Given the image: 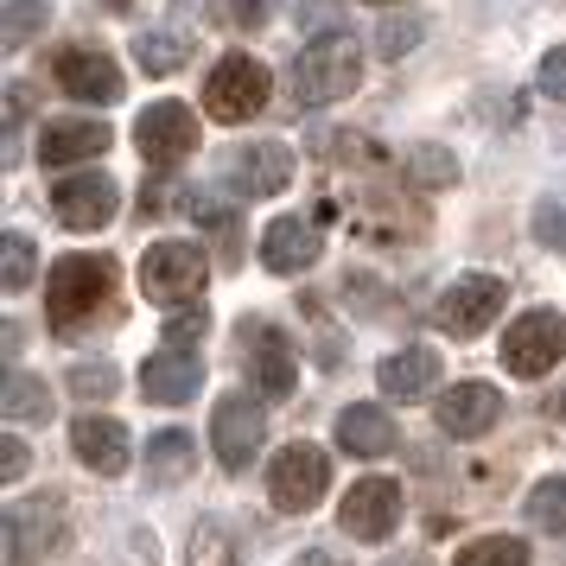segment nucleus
<instances>
[{
    "label": "nucleus",
    "mask_w": 566,
    "mask_h": 566,
    "mask_svg": "<svg viewBox=\"0 0 566 566\" xmlns=\"http://www.w3.org/2000/svg\"><path fill=\"white\" fill-rule=\"evenodd\" d=\"M108 306H115V261L108 255H64L45 274V318H52V332L77 337Z\"/></svg>",
    "instance_id": "f257e3e1"
},
{
    "label": "nucleus",
    "mask_w": 566,
    "mask_h": 566,
    "mask_svg": "<svg viewBox=\"0 0 566 566\" xmlns=\"http://www.w3.org/2000/svg\"><path fill=\"white\" fill-rule=\"evenodd\" d=\"M357 71H363L357 39H350V32H318L312 45H300L293 71H286V103L325 108V103H337V96L357 90Z\"/></svg>",
    "instance_id": "f03ea898"
},
{
    "label": "nucleus",
    "mask_w": 566,
    "mask_h": 566,
    "mask_svg": "<svg viewBox=\"0 0 566 566\" xmlns=\"http://www.w3.org/2000/svg\"><path fill=\"white\" fill-rule=\"evenodd\" d=\"M268 90H274L268 64L249 57V52H230L217 71H210V83H205V115H210V122H223V128H242L249 115L268 108Z\"/></svg>",
    "instance_id": "7ed1b4c3"
},
{
    "label": "nucleus",
    "mask_w": 566,
    "mask_h": 566,
    "mask_svg": "<svg viewBox=\"0 0 566 566\" xmlns=\"http://www.w3.org/2000/svg\"><path fill=\"white\" fill-rule=\"evenodd\" d=\"M235 350H242V369L255 376V388L268 401H286L293 395V382H300V350H293V337L274 318H242L235 325Z\"/></svg>",
    "instance_id": "20e7f679"
},
{
    "label": "nucleus",
    "mask_w": 566,
    "mask_h": 566,
    "mask_svg": "<svg viewBox=\"0 0 566 566\" xmlns=\"http://www.w3.org/2000/svg\"><path fill=\"white\" fill-rule=\"evenodd\" d=\"M210 281V261L198 242H154L147 255H140V286H147V300L166 312L191 306Z\"/></svg>",
    "instance_id": "39448f33"
},
{
    "label": "nucleus",
    "mask_w": 566,
    "mask_h": 566,
    "mask_svg": "<svg viewBox=\"0 0 566 566\" xmlns=\"http://www.w3.org/2000/svg\"><path fill=\"white\" fill-rule=\"evenodd\" d=\"M325 490H332V459L318 446H306V439H293L281 459H274V471H268V496L286 515H306Z\"/></svg>",
    "instance_id": "423d86ee"
},
{
    "label": "nucleus",
    "mask_w": 566,
    "mask_h": 566,
    "mask_svg": "<svg viewBox=\"0 0 566 566\" xmlns=\"http://www.w3.org/2000/svg\"><path fill=\"white\" fill-rule=\"evenodd\" d=\"M134 147L154 172H172L191 147H198V115L185 103H147L140 122H134Z\"/></svg>",
    "instance_id": "0eeeda50"
},
{
    "label": "nucleus",
    "mask_w": 566,
    "mask_h": 566,
    "mask_svg": "<svg viewBox=\"0 0 566 566\" xmlns=\"http://www.w3.org/2000/svg\"><path fill=\"white\" fill-rule=\"evenodd\" d=\"M566 357V318L560 312H522L503 332V369L510 376H547Z\"/></svg>",
    "instance_id": "6e6552de"
},
{
    "label": "nucleus",
    "mask_w": 566,
    "mask_h": 566,
    "mask_svg": "<svg viewBox=\"0 0 566 566\" xmlns=\"http://www.w3.org/2000/svg\"><path fill=\"white\" fill-rule=\"evenodd\" d=\"M64 503L57 496H32V503H13L7 510V560L13 566H39L45 554L64 547Z\"/></svg>",
    "instance_id": "1a4fd4ad"
},
{
    "label": "nucleus",
    "mask_w": 566,
    "mask_h": 566,
    "mask_svg": "<svg viewBox=\"0 0 566 566\" xmlns=\"http://www.w3.org/2000/svg\"><path fill=\"white\" fill-rule=\"evenodd\" d=\"M503 300H510V293H503L496 274H459V281L439 293L433 325H439V332H452V337H478L490 318L503 312Z\"/></svg>",
    "instance_id": "9d476101"
},
{
    "label": "nucleus",
    "mask_w": 566,
    "mask_h": 566,
    "mask_svg": "<svg viewBox=\"0 0 566 566\" xmlns=\"http://www.w3.org/2000/svg\"><path fill=\"white\" fill-rule=\"evenodd\" d=\"M268 439V413H261L255 395H223L217 413H210V446H217V464L223 471H242V464L261 452Z\"/></svg>",
    "instance_id": "9b49d317"
},
{
    "label": "nucleus",
    "mask_w": 566,
    "mask_h": 566,
    "mask_svg": "<svg viewBox=\"0 0 566 566\" xmlns=\"http://www.w3.org/2000/svg\"><path fill=\"white\" fill-rule=\"evenodd\" d=\"M52 210L64 230H103V223H115V210H122V185L108 179V172H77V179H64L52 191Z\"/></svg>",
    "instance_id": "f8f14e48"
},
{
    "label": "nucleus",
    "mask_w": 566,
    "mask_h": 566,
    "mask_svg": "<svg viewBox=\"0 0 566 566\" xmlns=\"http://www.w3.org/2000/svg\"><path fill=\"white\" fill-rule=\"evenodd\" d=\"M337 522H344L350 541H388L395 522H401V484H395V478H363V484H350Z\"/></svg>",
    "instance_id": "ddd939ff"
},
{
    "label": "nucleus",
    "mask_w": 566,
    "mask_h": 566,
    "mask_svg": "<svg viewBox=\"0 0 566 566\" xmlns=\"http://www.w3.org/2000/svg\"><path fill=\"white\" fill-rule=\"evenodd\" d=\"M52 77L64 96H77V103H122V71H115V57L96 52V45H71V52H57Z\"/></svg>",
    "instance_id": "4468645a"
},
{
    "label": "nucleus",
    "mask_w": 566,
    "mask_h": 566,
    "mask_svg": "<svg viewBox=\"0 0 566 566\" xmlns=\"http://www.w3.org/2000/svg\"><path fill=\"white\" fill-rule=\"evenodd\" d=\"M71 446H77V459L96 471V478H122L134 459V439L122 420H108V413H77L71 420Z\"/></svg>",
    "instance_id": "2eb2a0df"
},
{
    "label": "nucleus",
    "mask_w": 566,
    "mask_h": 566,
    "mask_svg": "<svg viewBox=\"0 0 566 566\" xmlns=\"http://www.w3.org/2000/svg\"><path fill=\"white\" fill-rule=\"evenodd\" d=\"M230 185L242 198H274V191L293 185V154L281 140H249V147L230 154Z\"/></svg>",
    "instance_id": "dca6fc26"
},
{
    "label": "nucleus",
    "mask_w": 566,
    "mask_h": 566,
    "mask_svg": "<svg viewBox=\"0 0 566 566\" xmlns=\"http://www.w3.org/2000/svg\"><path fill=\"white\" fill-rule=\"evenodd\" d=\"M496 420H503V395L490 382H459L439 395V427L452 439H484Z\"/></svg>",
    "instance_id": "f3484780"
},
{
    "label": "nucleus",
    "mask_w": 566,
    "mask_h": 566,
    "mask_svg": "<svg viewBox=\"0 0 566 566\" xmlns=\"http://www.w3.org/2000/svg\"><path fill=\"white\" fill-rule=\"evenodd\" d=\"M198 382H205V357L198 350H172V344L159 357H147V369H140V388H147V401H159V408L191 401Z\"/></svg>",
    "instance_id": "a211bd4d"
},
{
    "label": "nucleus",
    "mask_w": 566,
    "mask_h": 566,
    "mask_svg": "<svg viewBox=\"0 0 566 566\" xmlns=\"http://www.w3.org/2000/svg\"><path fill=\"white\" fill-rule=\"evenodd\" d=\"M318 223L306 217H274L268 230H261V261L274 268V274H306L312 261H318Z\"/></svg>",
    "instance_id": "6ab92c4d"
},
{
    "label": "nucleus",
    "mask_w": 566,
    "mask_h": 566,
    "mask_svg": "<svg viewBox=\"0 0 566 566\" xmlns=\"http://www.w3.org/2000/svg\"><path fill=\"white\" fill-rule=\"evenodd\" d=\"M337 446H344L350 459H388V452H395V420H388V408L350 401V408L337 413Z\"/></svg>",
    "instance_id": "aec40b11"
},
{
    "label": "nucleus",
    "mask_w": 566,
    "mask_h": 566,
    "mask_svg": "<svg viewBox=\"0 0 566 566\" xmlns=\"http://www.w3.org/2000/svg\"><path fill=\"white\" fill-rule=\"evenodd\" d=\"M108 140H115V134H108L103 122H45L39 159H45V166H77V159L108 154Z\"/></svg>",
    "instance_id": "412c9836"
},
{
    "label": "nucleus",
    "mask_w": 566,
    "mask_h": 566,
    "mask_svg": "<svg viewBox=\"0 0 566 566\" xmlns=\"http://www.w3.org/2000/svg\"><path fill=\"white\" fill-rule=\"evenodd\" d=\"M376 382H382V395H395V401H413V395H427V388L439 382V357L427 350V344H408V350L382 357Z\"/></svg>",
    "instance_id": "4be33fe9"
},
{
    "label": "nucleus",
    "mask_w": 566,
    "mask_h": 566,
    "mask_svg": "<svg viewBox=\"0 0 566 566\" xmlns=\"http://www.w3.org/2000/svg\"><path fill=\"white\" fill-rule=\"evenodd\" d=\"M191 464H198V446H191V433H154L147 439V478L154 484H185L191 478Z\"/></svg>",
    "instance_id": "5701e85b"
},
{
    "label": "nucleus",
    "mask_w": 566,
    "mask_h": 566,
    "mask_svg": "<svg viewBox=\"0 0 566 566\" xmlns=\"http://www.w3.org/2000/svg\"><path fill=\"white\" fill-rule=\"evenodd\" d=\"M401 172H408L420 191H446V185H459V159L446 154V147H433V140H420V147H408Z\"/></svg>",
    "instance_id": "b1692460"
},
{
    "label": "nucleus",
    "mask_w": 566,
    "mask_h": 566,
    "mask_svg": "<svg viewBox=\"0 0 566 566\" xmlns=\"http://www.w3.org/2000/svg\"><path fill=\"white\" fill-rule=\"evenodd\" d=\"M528 522H535L541 535L566 541V478H541V484L528 490Z\"/></svg>",
    "instance_id": "393cba45"
},
{
    "label": "nucleus",
    "mask_w": 566,
    "mask_h": 566,
    "mask_svg": "<svg viewBox=\"0 0 566 566\" xmlns=\"http://www.w3.org/2000/svg\"><path fill=\"white\" fill-rule=\"evenodd\" d=\"M7 420H52V388L39 376H7Z\"/></svg>",
    "instance_id": "a878e982"
},
{
    "label": "nucleus",
    "mask_w": 566,
    "mask_h": 566,
    "mask_svg": "<svg viewBox=\"0 0 566 566\" xmlns=\"http://www.w3.org/2000/svg\"><path fill=\"white\" fill-rule=\"evenodd\" d=\"M134 57H140L147 77H172L185 64V39L179 32H147V39H134Z\"/></svg>",
    "instance_id": "bb28decb"
},
{
    "label": "nucleus",
    "mask_w": 566,
    "mask_h": 566,
    "mask_svg": "<svg viewBox=\"0 0 566 566\" xmlns=\"http://www.w3.org/2000/svg\"><path fill=\"white\" fill-rule=\"evenodd\" d=\"M459 566H528V541L522 535H484L459 554Z\"/></svg>",
    "instance_id": "cd10ccee"
},
{
    "label": "nucleus",
    "mask_w": 566,
    "mask_h": 566,
    "mask_svg": "<svg viewBox=\"0 0 566 566\" xmlns=\"http://www.w3.org/2000/svg\"><path fill=\"white\" fill-rule=\"evenodd\" d=\"M52 20V7L45 0H7V27H0V45L7 52H20V45H32V32Z\"/></svg>",
    "instance_id": "c85d7f7f"
},
{
    "label": "nucleus",
    "mask_w": 566,
    "mask_h": 566,
    "mask_svg": "<svg viewBox=\"0 0 566 566\" xmlns=\"http://www.w3.org/2000/svg\"><path fill=\"white\" fill-rule=\"evenodd\" d=\"M191 566H235V535L223 522H198L191 528Z\"/></svg>",
    "instance_id": "c756f323"
},
{
    "label": "nucleus",
    "mask_w": 566,
    "mask_h": 566,
    "mask_svg": "<svg viewBox=\"0 0 566 566\" xmlns=\"http://www.w3.org/2000/svg\"><path fill=\"white\" fill-rule=\"evenodd\" d=\"M420 45V20L413 13H388L382 27H376V57H401Z\"/></svg>",
    "instance_id": "7c9ffc66"
},
{
    "label": "nucleus",
    "mask_w": 566,
    "mask_h": 566,
    "mask_svg": "<svg viewBox=\"0 0 566 566\" xmlns=\"http://www.w3.org/2000/svg\"><path fill=\"white\" fill-rule=\"evenodd\" d=\"M205 332H210V312H205V306L166 312V344H172V350H191V344H198Z\"/></svg>",
    "instance_id": "2f4dec72"
},
{
    "label": "nucleus",
    "mask_w": 566,
    "mask_h": 566,
    "mask_svg": "<svg viewBox=\"0 0 566 566\" xmlns=\"http://www.w3.org/2000/svg\"><path fill=\"white\" fill-rule=\"evenodd\" d=\"M0 249H7V274H0V281H7V293H27V281H32V235L13 230Z\"/></svg>",
    "instance_id": "473e14b6"
},
{
    "label": "nucleus",
    "mask_w": 566,
    "mask_h": 566,
    "mask_svg": "<svg viewBox=\"0 0 566 566\" xmlns=\"http://www.w3.org/2000/svg\"><path fill=\"white\" fill-rule=\"evenodd\" d=\"M71 388H77L83 401H108V395H115V369H108V363H77V369H71Z\"/></svg>",
    "instance_id": "72a5a7b5"
},
{
    "label": "nucleus",
    "mask_w": 566,
    "mask_h": 566,
    "mask_svg": "<svg viewBox=\"0 0 566 566\" xmlns=\"http://www.w3.org/2000/svg\"><path fill=\"white\" fill-rule=\"evenodd\" d=\"M166 210H191V198H185V185L154 179L147 191H140V217H166Z\"/></svg>",
    "instance_id": "f704fd0d"
},
{
    "label": "nucleus",
    "mask_w": 566,
    "mask_h": 566,
    "mask_svg": "<svg viewBox=\"0 0 566 566\" xmlns=\"http://www.w3.org/2000/svg\"><path fill=\"white\" fill-rule=\"evenodd\" d=\"M535 235L547 242V249H560L566 255V210L560 205H535Z\"/></svg>",
    "instance_id": "c9c22d12"
},
{
    "label": "nucleus",
    "mask_w": 566,
    "mask_h": 566,
    "mask_svg": "<svg viewBox=\"0 0 566 566\" xmlns=\"http://www.w3.org/2000/svg\"><path fill=\"white\" fill-rule=\"evenodd\" d=\"M541 96L566 103V45H554V52L541 57Z\"/></svg>",
    "instance_id": "e433bc0d"
},
{
    "label": "nucleus",
    "mask_w": 566,
    "mask_h": 566,
    "mask_svg": "<svg viewBox=\"0 0 566 566\" xmlns=\"http://www.w3.org/2000/svg\"><path fill=\"white\" fill-rule=\"evenodd\" d=\"M27 464H32L27 439H20V433H7V439H0V478L13 484V478H27Z\"/></svg>",
    "instance_id": "4c0bfd02"
},
{
    "label": "nucleus",
    "mask_w": 566,
    "mask_h": 566,
    "mask_svg": "<svg viewBox=\"0 0 566 566\" xmlns=\"http://www.w3.org/2000/svg\"><path fill=\"white\" fill-rule=\"evenodd\" d=\"M230 20L235 27H261L268 20V0H230Z\"/></svg>",
    "instance_id": "58836bf2"
},
{
    "label": "nucleus",
    "mask_w": 566,
    "mask_h": 566,
    "mask_svg": "<svg viewBox=\"0 0 566 566\" xmlns=\"http://www.w3.org/2000/svg\"><path fill=\"white\" fill-rule=\"evenodd\" d=\"M293 566H350V560H337L332 547H306V554H300Z\"/></svg>",
    "instance_id": "ea45409f"
},
{
    "label": "nucleus",
    "mask_w": 566,
    "mask_h": 566,
    "mask_svg": "<svg viewBox=\"0 0 566 566\" xmlns=\"http://www.w3.org/2000/svg\"><path fill=\"white\" fill-rule=\"evenodd\" d=\"M108 7H115V13H128V7H134V0H108Z\"/></svg>",
    "instance_id": "a19ab883"
},
{
    "label": "nucleus",
    "mask_w": 566,
    "mask_h": 566,
    "mask_svg": "<svg viewBox=\"0 0 566 566\" xmlns=\"http://www.w3.org/2000/svg\"><path fill=\"white\" fill-rule=\"evenodd\" d=\"M382 566H427V560H382Z\"/></svg>",
    "instance_id": "79ce46f5"
},
{
    "label": "nucleus",
    "mask_w": 566,
    "mask_h": 566,
    "mask_svg": "<svg viewBox=\"0 0 566 566\" xmlns=\"http://www.w3.org/2000/svg\"><path fill=\"white\" fill-rule=\"evenodd\" d=\"M554 413H560V420H566V395H560V401H554Z\"/></svg>",
    "instance_id": "37998d69"
},
{
    "label": "nucleus",
    "mask_w": 566,
    "mask_h": 566,
    "mask_svg": "<svg viewBox=\"0 0 566 566\" xmlns=\"http://www.w3.org/2000/svg\"><path fill=\"white\" fill-rule=\"evenodd\" d=\"M369 7H388V0H369Z\"/></svg>",
    "instance_id": "c03bdc74"
}]
</instances>
